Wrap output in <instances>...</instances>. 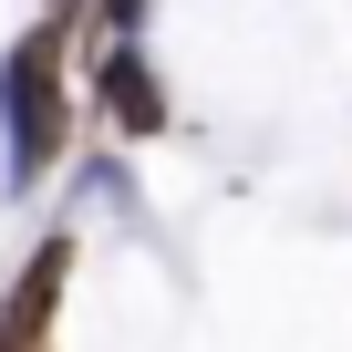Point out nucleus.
Wrapping results in <instances>:
<instances>
[{"label": "nucleus", "instance_id": "nucleus-1", "mask_svg": "<svg viewBox=\"0 0 352 352\" xmlns=\"http://www.w3.org/2000/svg\"><path fill=\"white\" fill-rule=\"evenodd\" d=\"M0 114H11V176L52 166V145H63V42L52 32H32L0 63Z\"/></svg>", "mask_w": 352, "mask_h": 352}, {"label": "nucleus", "instance_id": "nucleus-2", "mask_svg": "<svg viewBox=\"0 0 352 352\" xmlns=\"http://www.w3.org/2000/svg\"><path fill=\"white\" fill-rule=\"evenodd\" d=\"M63 280H73V239H42L32 249V270H21V290H11V311H0V342H42L52 331V300H63Z\"/></svg>", "mask_w": 352, "mask_h": 352}, {"label": "nucleus", "instance_id": "nucleus-3", "mask_svg": "<svg viewBox=\"0 0 352 352\" xmlns=\"http://www.w3.org/2000/svg\"><path fill=\"white\" fill-rule=\"evenodd\" d=\"M94 94H104V114H114L124 135H155V124H166V94H155V73H145V52H135V42H114V52H104Z\"/></svg>", "mask_w": 352, "mask_h": 352}, {"label": "nucleus", "instance_id": "nucleus-4", "mask_svg": "<svg viewBox=\"0 0 352 352\" xmlns=\"http://www.w3.org/2000/svg\"><path fill=\"white\" fill-rule=\"evenodd\" d=\"M104 21H114V32H135V21H145V0H104Z\"/></svg>", "mask_w": 352, "mask_h": 352}]
</instances>
